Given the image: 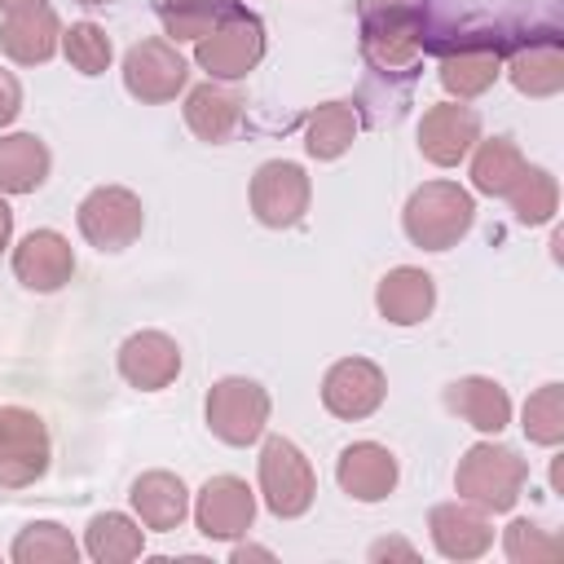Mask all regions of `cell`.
I'll list each match as a JSON object with an SVG mask.
<instances>
[{"label":"cell","instance_id":"6da1fadb","mask_svg":"<svg viewBox=\"0 0 564 564\" xmlns=\"http://www.w3.org/2000/svg\"><path fill=\"white\" fill-rule=\"evenodd\" d=\"M427 0H361V48L379 70H410L423 53Z\"/></svg>","mask_w":564,"mask_h":564},{"label":"cell","instance_id":"7a4b0ae2","mask_svg":"<svg viewBox=\"0 0 564 564\" xmlns=\"http://www.w3.org/2000/svg\"><path fill=\"white\" fill-rule=\"evenodd\" d=\"M524 480H529V463L498 441H476L454 471L458 498L480 511H511L524 494Z\"/></svg>","mask_w":564,"mask_h":564},{"label":"cell","instance_id":"3957f363","mask_svg":"<svg viewBox=\"0 0 564 564\" xmlns=\"http://www.w3.org/2000/svg\"><path fill=\"white\" fill-rule=\"evenodd\" d=\"M476 220V203L463 185L454 181H427L410 194L405 212H401V225H405V238L423 251H449L467 238Z\"/></svg>","mask_w":564,"mask_h":564},{"label":"cell","instance_id":"277c9868","mask_svg":"<svg viewBox=\"0 0 564 564\" xmlns=\"http://www.w3.org/2000/svg\"><path fill=\"white\" fill-rule=\"evenodd\" d=\"M260 57H264V22L242 4H234L203 40H194V62L216 84L247 79L260 66Z\"/></svg>","mask_w":564,"mask_h":564},{"label":"cell","instance_id":"5b68a950","mask_svg":"<svg viewBox=\"0 0 564 564\" xmlns=\"http://www.w3.org/2000/svg\"><path fill=\"white\" fill-rule=\"evenodd\" d=\"M256 471H260V498L278 520H295L313 507L317 476H313V463L304 458V449L295 441L269 436L264 449H260Z\"/></svg>","mask_w":564,"mask_h":564},{"label":"cell","instance_id":"8992f818","mask_svg":"<svg viewBox=\"0 0 564 564\" xmlns=\"http://www.w3.org/2000/svg\"><path fill=\"white\" fill-rule=\"evenodd\" d=\"M269 423V392L256 379L242 375H225L212 383L207 392V427L216 441L225 445H251L260 441Z\"/></svg>","mask_w":564,"mask_h":564},{"label":"cell","instance_id":"52a82bcc","mask_svg":"<svg viewBox=\"0 0 564 564\" xmlns=\"http://www.w3.org/2000/svg\"><path fill=\"white\" fill-rule=\"evenodd\" d=\"M48 471V427L26 405H0V489H26Z\"/></svg>","mask_w":564,"mask_h":564},{"label":"cell","instance_id":"ba28073f","mask_svg":"<svg viewBox=\"0 0 564 564\" xmlns=\"http://www.w3.org/2000/svg\"><path fill=\"white\" fill-rule=\"evenodd\" d=\"M79 234L97 247V251H123L141 238V225H145V212H141V198L123 185H97L93 194H84L79 212Z\"/></svg>","mask_w":564,"mask_h":564},{"label":"cell","instance_id":"9c48e42d","mask_svg":"<svg viewBox=\"0 0 564 564\" xmlns=\"http://www.w3.org/2000/svg\"><path fill=\"white\" fill-rule=\"evenodd\" d=\"M308 194H313L308 172L300 163H291V159H269L251 176V212L269 229L300 225V216L308 212Z\"/></svg>","mask_w":564,"mask_h":564},{"label":"cell","instance_id":"30bf717a","mask_svg":"<svg viewBox=\"0 0 564 564\" xmlns=\"http://www.w3.org/2000/svg\"><path fill=\"white\" fill-rule=\"evenodd\" d=\"M185 79H189V62L172 40H137L123 57V88L145 106L172 101L185 88Z\"/></svg>","mask_w":564,"mask_h":564},{"label":"cell","instance_id":"8fae6325","mask_svg":"<svg viewBox=\"0 0 564 564\" xmlns=\"http://www.w3.org/2000/svg\"><path fill=\"white\" fill-rule=\"evenodd\" d=\"M480 141V115L463 101H436L419 119V154L436 167H458Z\"/></svg>","mask_w":564,"mask_h":564},{"label":"cell","instance_id":"7c38bea8","mask_svg":"<svg viewBox=\"0 0 564 564\" xmlns=\"http://www.w3.org/2000/svg\"><path fill=\"white\" fill-rule=\"evenodd\" d=\"M256 520V494L238 476H212L194 498V524L212 542L242 538Z\"/></svg>","mask_w":564,"mask_h":564},{"label":"cell","instance_id":"4fadbf2b","mask_svg":"<svg viewBox=\"0 0 564 564\" xmlns=\"http://www.w3.org/2000/svg\"><path fill=\"white\" fill-rule=\"evenodd\" d=\"M388 397V379L366 357H344L322 379V405L335 419H370Z\"/></svg>","mask_w":564,"mask_h":564},{"label":"cell","instance_id":"5bb4252c","mask_svg":"<svg viewBox=\"0 0 564 564\" xmlns=\"http://www.w3.org/2000/svg\"><path fill=\"white\" fill-rule=\"evenodd\" d=\"M427 533H432V546L445 560H480L494 546L489 511H480L463 498L458 502H436L427 511Z\"/></svg>","mask_w":564,"mask_h":564},{"label":"cell","instance_id":"9a60e30c","mask_svg":"<svg viewBox=\"0 0 564 564\" xmlns=\"http://www.w3.org/2000/svg\"><path fill=\"white\" fill-rule=\"evenodd\" d=\"M13 273H18V282H22L26 291L48 295V291H57V286L70 282V273H75V251H70V242H66L57 229H31V234L13 247Z\"/></svg>","mask_w":564,"mask_h":564},{"label":"cell","instance_id":"2e32d148","mask_svg":"<svg viewBox=\"0 0 564 564\" xmlns=\"http://www.w3.org/2000/svg\"><path fill=\"white\" fill-rule=\"evenodd\" d=\"M119 375L141 388V392H159L181 375V348L172 335L163 330H137L119 344Z\"/></svg>","mask_w":564,"mask_h":564},{"label":"cell","instance_id":"e0dca14e","mask_svg":"<svg viewBox=\"0 0 564 564\" xmlns=\"http://www.w3.org/2000/svg\"><path fill=\"white\" fill-rule=\"evenodd\" d=\"M335 480L357 502H383L397 489V458L379 441H352L335 463Z\"/></svg>","mask_w":564,"mask_h":564},{"label":"cell","instance_id":"ac0fdd59","mask_svg":"<svg viewBox=\"0 0 564 564\" xmlns=\"http://www.w3.org/2000/svg\"><path fill=\"white\" fill-rule=\"evenodd\" d=\"M502 75V48L494 40H467V44H454L445 48L441 57V88L454 97V101H467V97H480L494 88V79Z\"/></svg>","mask_w":564,"mask_h":564},{"label":"cell","instance_id":"d6986e66","mask_svg":"<svg viewBox=\"0 0 564 564\" xmlns=\"http://www.w3.org/2000/svg\"><path fill=\"white\" fill-rule=\"evenodd\" d=\"M375 308L392 326H419L436 308V282H432V273H423L414 264L388 269L379 278V286H375Z\"/></svg>","mask_w":564,"mask_h":564},{"label":"cell","instance_id":"ffe728a7","mask_svg":"<svg viewBox=\"0 0 564 564\" xmlns=\"http://www.w3.org/2000/svg\"><path fill=\"white\" fill-rule=\"evenodd\" d=\"M0 48H4V57H13L18 66H40V62H48V57L62 48V22H57V13H53L48 4L4 13V22H0Z\"/></svg>","mask_w":564,"mask_h":564},{"label":"cell","instance_id":"44dd1931","mask_svg":"<svg viewBox=\"0 0 564 564\" xmlns=\"http://www.w3.org/2000/svg\"><path fill=\"white\" fill-rule=\"evenodd\" d=\"M445 405L476 432L485 436H498L507 423H511V397L498 379H485V375H467V379H454L445 388Z\"/></svg>","mask_w":564,"mask_h":564},{"label":"cell","instance_id":"7402d4cb","mask_svg":"<svg viewBox=\"0 0 564 564\" xmlns=\"http://www.w3.org/2000/svg\"><path fill=\"white\" fill-rule=\"evenodd\" d=\"M128 498H132L137 520L145 529H154V533H172L189 516V489L172 471H145V476H137Z\"/></svg>","mask_w":564,"mask_h":564},{"label":"cell","instance_id":"603a6c76","mask_svg":"<svg viewBox=\"0 0 564 564\" xmlns=\"http://www.w3.org/2000/svg\"><path fill=\"white\" fill-rule=\"evenodd\" d=\"M502 70L516 84V93H524V97H555L564 88V53H560V40L546 35V40L520 44L502 62Z\"/></svg>","mask_w":564,"mask_h":564},{"label":"cell","instance_id":"cb8c5ba5","mask_svg":"<svg viewBox=\"0 0 564 564\" xmlns=\"http://www.w3.org/2000/svg\"><path fill=\"white\" fill-rule=\"evenodd\" d=\"M185 123H189V132H194L198 141L220 145V141H229L234 128L242 123V101H238L229 88H220L216 79H207V84L189 88V97H185Z\"/></svg>","mask_w":564,"mask_h":564},{"label":"cell","instance_id":"d4e9b609","mask_svg":"<svg viewBox=\"0 0 564 564\" xmlns=\"http://www.w3.org/2000/svg\"><path fill=\"white\" fill-rule=\"evenodd\" d=\"M48 145L35 132L0 137V194H31L48 176Z\"/></svg>","mask_w":564,"mask_h":564},{"label":"cell","instance_id":"484cf974","mask_svg":"<svg viewBox=\"0 0 564 564\" xmlns=\"http://www.w3.org/2000/svg\"><path fill=\"white\" fill-rule=\"evenodd\" d=\"M84 551L97 564H128L145 551V529L123 511H101L84 529Z\"/></svg>","mask_w":564,"mask_h":564},{"label":"cell","instance_id":"4316f807","mask_svg":"<svg viewBox=\"0 0 564 564\" xmlns=\"http://www.w3.org/2000/svg\"><path fill=\"white\" fill-rule=\"evenodd\" d=\"M357 128H361V119H357V110H352L348 101H326V106H317V110L308 115L304 150H308L317 163H330V159H339V154L352 145Z\"/></svg>","mask_w":564,"mask_h":564},{"label":"cell","instance_id":"83f0119b","mask_svg":"<svg viewBox=\"0 0 564 564\" xmlns=\"http://www.w3.org/2000/svg\"><path fill=\"white\" fill-rule=\"evenodd\" d=\"M471 150H476L471 154V185L489 198H502L516 185V176L524 172L520 145L511 137H489V141H476Z\"/></svg>","mask_w":564,"mask_h":564},{"label":"cell","instance_id":"f1b7e54d","mask_svg":"<svg viewBox=\"0 0 564 564\" xmlns=\"http://www.w3.org/2000/svg\"><path fill=\"white\" fill-rule=\"evenodd\" d=\"M13 564H75L79 542L70 538V529H62L57 520H31L13 546H9Z\"/></svg>","mask_w":564,"mask_h":564},{"label":"cell","instance_id":"f546056e","mask_svg":"<svg viewBox=\"0 0 564 564\" xmlns=\"http://www.w3.org/2000/svg\"><path fill=\"white\" fill-rule=\"evenodd\" d=\"M502 198L511 203V212H516L520 225H546L555 216V207H560V185H555V176L546 167L524 163V172L516 176V185Z\"/></svg>","mask_w":564,"mask_h":564},{"label":"cell","instance_id":"4dcf8cb0","mask_svg":"<svg viewBox=\"0 0 564 564\" xmlns=\"http://www.w3.org/2000/svg\"><path fill=\"white\" fill-rule=\"evenodd\" d=\"M238 0H159V22L172 35V44L181 40H203Z\"/></svg>","mask_w":564,"mask_h":564},{"label":"cell","instance_id":"1f68e13d","mask_svg":"<svg viewBox=\"0 0 564 564\" xmlns=\"http://www.w3.org/2000/svg\"><path fill=\"white\" fill-rule=\"evenodd\" d=\"M524 436L533 445H560L564 441V383H542L529 401H524Z\"/></svg>","mask_w":564,"mask_h":564},{"label":"cell","instance_id":"d6a6232c","mask_svg":"<svg viewBox=\"0 0 564 564\" xmlns=\"http://www.w3.org/2000/svg\"><path fill=\"white\" fill-rule=\"evenodd\" d=\"M62 53L79 75H101L110 66V35L97 22H70V31H62Z\"/></svg>","mask_w":564,"mask_h":564},{"label":"cell","instance_id":"836d02e7","mask_svg":"<svg viewBox=\"0 0 564 564\" xmlns=\"http://www.w3.org/2000/svg\"><path fill=\"white\" fill-rule=\"evenodd\" d=\"M502 551L511 564H542V560H555L564 551V542L533 520H511L502 533Z\"/></svg>","mask_w":564,"mask_h":564},{"label":"cell","instance_id":"e575fe53","mask_svg":"<svg viewBox=\"0 0 564 564\" xmlns=\"http://www.w3.org/2000/svg\"><path fill=\"white\" fill-rule=\"evenodd\" d=\"M18 110H22V84L13 70L0 66V128H9L18 119Z\"/></svg>","mask_w":564,"mask_h":564},{"label":"cell","instance_id":"d590c367","mask_svg":"<svg viewBox=\"0 0 564 564\" xmlns=\"http://www.w3.org/2000/svg\"><path fill=\"white\" fill-rule=\"evenodd\" d=\"M9 238H13V212H9V203L0 198V251L9 247Z\"/></svg>","mask_w":564,"mask_h":564},{"label":"cell","instance_id":"8d00e7d4","mask_svg":"<svg viewBox=\"0 0 564 564\" xmlns=\"http://www.w3.org/2000/svg\"><path fill=\"white\" fill-rule=\"evenodd\" d=\"M44 0H0V13H18V9H35Z\"/></svg>","mask_w":564,"mask_h":564},{"label":"cell","instance_id":"74e56055","mask_svg":"<svg viewBox=\"0 0 564 564\" xmlns=\"http://www.w3.org/2000/svg\"><path fill=\"white\" fill-rule=\"evenodd\" d=\"M375 551H392V555H410V546H405V542H379ZM375 551H370V555H375Z\"/></svg>","mask_w":564,"mask_h":564},{"label":"cell","instance_id":"f35d334b","mask_svg":"<svg viewBox=\"0 0 564 564\" xmlns=\"http://www.w3.org/2000/svg\"><path fill=\"white\" fill-rule=\"evenodd\" d=\"M247 555H256V560H269V551H260V546H238V551H234V560H247Z\"/></svg>","mask_w":564,"mask_h":564}]
</instances>
